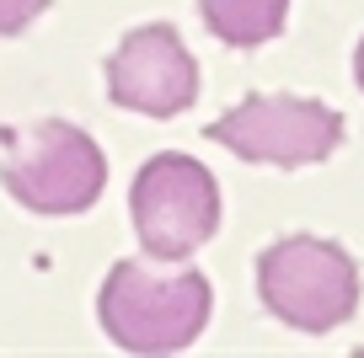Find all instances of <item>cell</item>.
Instances as JSON below:
<instances>
[{
	"mask_svg": "<svg viewBox=\"0 0 364 358\" xmlns=\"http://www.w3.org/2000/svg\"><path fill=\"white\" fill-rule=\"evenodd\" d=\"M209 33L230 48H262L268 38L284 33L289 0H198Z\"/></svg>",
	"mask_w": 364,
	"mask_h": 358,
	"instance_id": "7",
	"label": "cell"
},
{
	"mask_svg": "<svg viewBox=\"0 0 364 358\" xmlns=\"http://www.w3.org/2000/svg\"><path fill=\"white\" fill-rule=\"evenodd\" d=\"M257 294L273 315L295 332H338L359 310V268L338 241L284 235L257 262Z\"/></svg>",
	"mask_w": 364,
	"mask_h": 358,
	"instance_id": "3",
	"label": "cell"
},
{
	"mask_svg": "<svg viewBox=\"0 0 364 358\" xmlns=\"http://www.w3.org/2000/svg\"><path fill=\"white\" fill-rule=\"evenodd\" d=\"M0 182L22 209L33 214H86L107 188V161L86 129L65 124V118H43L27 134L6 139L0 156Z\"/></svg>",
	"mask_w": 364,
	"mask_h": 358,
	"instance_id": "2",
	"label": "cell"
},
{
	"mask_svg": "<svg viewBox=\"0 0 364 358\" xmlns=\"http://www.w3.org/2000/svg\"><path fill=\"white\" fill-rule=\"evenodd\" d=\"M209 139L252 166H311L343 145V112L316 97L257 91L209 124Z\"/></svg>",
	"mask_w": 364,
	"mask_h": 358,
	"instance_id": "4",
	"label": "cell"
},
{
	"mask_svg": "<svg viewBox=\"0 0 364 358\" xmlns=\"http://www.w3.org/2000/svg\"><path fill=\"white\" fill-rule=\"evenodd\" d=\"M43 11H48V0H0V38L22 33V27L38 22Z\"/></svg>",
	"mask_w": 364,
	"mask_h": 358,
	"instance_id": "8",
	"label": "cell"
},
{
	"mask_svg": "<svg viewBox=\"0 0 364 358\" xmlns=\"http://www.w3.org/2000/svg\"><path fill=\"white\" fill-rule=\"evenodd\" d=\"M134 235L150 257H193L220 230V188L193 156L161 150L139 166L129 188Z\"/></svg>",
	"mask_w": 364,
	"mask_h": 358,
	"instance_id": "5",
	"label": "cell"
},
{
	"mask_svg": "<svg viewBox=\"0 0 364 358\" xmlns=\"http://www.w3.org/2000/svg\"><path fill=\"white\" fill-rule=\"evenodd\" d=\"M353 80H359V91H364V43H359V54H353Z\"/></svg>",
	"mask_w": 364,
	"mask_h": 358,
	"instance_id": "9",
	"label": "cell"
},
{
	"mask_svg": "<svg viewBox=\"0 0 364 358\" xmlns=\"http://www.w3.org/2000/svg\"><path fill=\"white\" fill-rule=\"evenodd\" d=\"M209 278L188 268V257H129L102 278V332L124 353L161 358L193 347L209 326Z\"/></svg>",
	"mask_w": 364,
	"mask_h": 358,
	"instance_id": "1",
	"label": "cell"
},
{
	"mask_svg": "<svg viewBox=\"0 0 364 358\" xmlns=\"http://www.w3.org/2000/svg\"><path fill=\"white\" fill-rule=\"evenodd\" d=\"M107 97L113 107L139 118H177L198 102V65L177 27L150 22L134 27L107 59Z\"/></svg>",
	"mask_w": 364,
	"mask_h": 358,
	"instance_id": "6",
	"label": "cell"
}]
</instances>
